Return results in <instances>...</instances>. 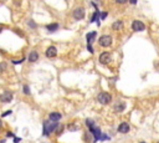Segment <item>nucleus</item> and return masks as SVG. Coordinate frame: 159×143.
I'll return each mask as SVG.
<instances>
[{
  "mask_svg": "<svg viewBox=\"0 0 159 143\" xmlns=\"http://www.w3.org/2000/svg\"><path fill=\"white\" fill-rule=\"evenodd\" d=\"M97 100L101 105H110L112 102V95L110 92H100L97 95Z\"/></svg>",
  "mask_w": 159,
  "mask_h": 143,
  "instance_id": "nucleus-2",
  "label": "nucleus"
},
{
  "mask_svg": "<svg viewBox=\"0 0 159 143\" xmlns=\"http://www.w3.org/2000/svg\"><path fill=\"white\" fill-rule=\"evenodd\" d=\"M123 27V21L122 20H117V21H114L112 24V29L114 30V31H118V30H121Z\"/></svg>",
  "mask_w": 159,
  "mask_h": 143,
  "instance_id": "nucleus-15",
  "label": "nucleus"
},
{
  "mask_svg": "<svg viewBox=\"0 0 159 143\" xmlns=\"http://www.w3.org/2000/svg\"><path fill=\"white\" fill-rule=\"evenodd\" d=\"M23 59H21V60H19V61H13V64H21V62H23Z\"/></svg>",
  "mask_w": 159,
  "mask_h": 143,
  "instance_id": "nucleus-28",
  "label": "nucleus"
},
{
  "mask_svg": "<svg viewBox=\"0 0 159 143\" xmlns=\"http://www.w3.org/2000/svg\"><path fill=\"white\" fill-rule=\"evenodd\" d=\"M129 3H131L132 5H135V4H137V0H129Z\"/></svg>",
  "mask_w": 159,
  "mask_h": 143,
  "instance_id": "nucleus-29",
  "label": "nucleus"
},
{
  "mask_svg": "<svg viewBox=\"0 0 159 143\" xmlns=\"http://www.w3.org/2000/svg\"><path fill=\"white\" fill-rule=\"evenodd\" d=\"M59 27H60V25H59V24H56V23H54V24H49V25L46 26V29L49 30V31H51V33L57 31Z\"/></svg>",
  "mask_w": 159,
  "mask_h": 143,
  "instance_id": "nucleus-16",
  "label": "nucleus"
},
{
  "mask_svg": "<svg viewBox=\"0 0 159 143\" xmlns=\"http://www.w3.org/2000/svg\"><path fill=\"white\" fill-rule=\"evenodd\" d=\"M8 68V65H6V62H0V74L2 72H4V71Z\"/></svg>",
  "mask_w": 159,
  "mask_h": 143,
  "instance_id": "nucleus-19",
  "label": "nucleus"
},
{
  "mask_svg": "<svg viewBox=\"0 0 159 143\" xmlns=\"http://www.w3.org/2000/svg\"><path fill=\"white\" fill-rule=\"evenodd\" d=\"M87 50L90 51L91 54H93V49H92V45H87Z\"/></svg>",
  "mask_w": 159,
  "mask_h": 143,
  "instance_id": "nucleus-27",
  "label": "nucleus"
},
{
  "mask_svg": "<svg viewBox=\"0 0 159 143\" xmlns=\"http://www.w3.org/2000/svg\"><path fill=\"white\" fill-rule=\"evenodd\" d=\"M131 26H132V30H133V31H135V33L144 31V30H145V24L142 23V21H139V20H134Z\"/></svg>",
  "mask_w": 159,
  "mask_h": 143,
  "instance_id": "nucleus-4",
  "label": "nucleus"
},
{
  "mask_svg": "<svg viewBox=\"0 0 159 143\" xmlns=\"http://www.w3.org/2000/svg\"><path fill=\"white\" fill-rule=\"evenodd\" d=\"M100 16H101V19L103 20V19H106V17H107V13H106V11H103V13H100Z\"/></svg>",
  "mask_w": 159,
  "mask_h": 143,
  "instance_id": "nucleus-24",
  "label": "nucleus"
},
{
  "mask_svg": "<svg viewBox=\"0 0 159 143\" xmlns=\"http://www.w3.org/2000/svg\"><path fill=\"white\" fill-rule=\"evenodd\" d=\"M57 127V123H55V122H50V121H45L44 122V136L45 137H49L51 133H54L55 129Z\"/></svg>",
  "mask_w": 159,
  "mask_h": 143,
  "instance_id": "nucleus-1",
  "label": "nucleus"
},
{
  "mask_svg": "<svg viewBox=\"0 0 159 143\" xmlns=\"http://www.w3.org/2000/svg\"><path fill=\"white\" fill-rule=\"evenodd\" d=\"M45 55H46V57H49V59L56 57V56H57V49H56L55 46H49V47L46 49V51H45Z\"/></svg>",
  "mask_w": 159,
  "mask_h": 143,
  "instance_id": "nucleus-8",
  "label": "nucleus"
},
{
  "mask_svg": "<svg viewBox=\"0 0 159 143\" xmlns=\"http://www.w3.org/2000/svg\"><path fill=\"white\" fill-rule=\"evenodd\" d=\"M98 44L102 47H110L112 45V36L111 35H102L98 40Z\"/></svg>",
  "mask_w": 159,
  "mask_h": 143,
  "instance_id": "nucleus-3",
  "label": "nucleus"
},
{
  "mask_svg": "<svg viewBox=\"0 0 159 143\" xmlns=\"http://www.w3.org/2000/svg\"><path fill=\"white\" fill-rule=\"evenodd\" d=\"M63 125H57V127H56V129H55V132L57 135H60V133H62V131H63Z\"/></svg>",
  "mask_w": 159,
  "mask_h": 143,
  "instance_id": "nucleus-18",
  "label": "nucleus"
},
{
  "mask_svg": "<svg viewBox=\"0 0 159 143\" xmlns=\"http://www.w3.org/2000/svg\"><path fill=\"white\" fill-rule=\"evenodd\" d=\"M84 122H86V126H87V128H88V129H91V128H93L94 126H96V125H94V121H93V119H91V118H87Z\"/></svg>",
  "mask_w": 159,
  "mask_h": 143,
  "instance_id": "nucleus-17",
  "label": "nucleus"
},
{
  "mask_svg": "<svg viewBox=\"0 0 159 143\" xmlns=\"http://www.w3.org/2000/svg\"><path fill=\"white\" fill-rule=\"evenodd\" d=\"M96 35L97 33L96 31H91L86 35V40H87V45H92V43L94 41V39H96Z\"/></svg>",
  "mask_w": 159,
  "mask_h": 143,
  "instance_id": "nucleus-13",
  "label": "nucleus"
},
{
  "mask_svg": "<svg viewBox=\"0 0 159 143\" xmlns=\"http://www.w3.org/2000/svg\"><path fill=\"white\" fill-rule=\"evenodd\" d=\"M3 31V25H0V33Z\"/></svg>",
  "mask_w": 159,
  "mask_h": 143,
  "instance_id": "nucleus-32",
  "label": "nucleus"
},
{
  "mask_svg": "<svg viewBox=\"0 0 159 143\" xmlns=\"http://www.w3.org/2000/svg\"><path fill=\"white\" fill-rule=\"evenodd\" d=\"M113 110H114V112H123L126 110V103L124 102H117V103L114 105Z\"/></svg>",
  "mask_w": 159,
  "mask_h": 143,
  "instance_id": "nucleus-14",
  "label": "nucleus"
},
{
  "mask_svg": "<svg viewBox=\"0 0 159 143\" xmlns=\"http://www.w3.org/2000/svg\"><path fill=\"white\" fill-rule=\"evenodd\" d=\"M14 98L13 94L9 92V91H5L4 94L0 95V102H3V103H9V102H11Z\"/></svg>",
  "mask_w": 159,
  "mask_h": 143,
  "instance_id": "nucleus-7",
  "label": "nucleus"
},
{
  "mask_svg": "<svg viewBox=\"0 0 159 143\" xmlns=\"http://www.w3.org/2000/svg\"><path fill=\"white\" fill-rule=\"evenodd\" d=\"M61 118H62V115L60 113V112H51V113L49 115V121L55 122V123H57Z\"/></svg>",
  "mask_w": 159,
  "mask_h": 143,
  "instance_id": "nucleus-11",
  "label": "nucleus"
},
{
  "mask_svg": "<svg viewBox=\"0 0 159 143\" xmlns=\"http://www.w3.org/2000/svg\"><path fill=\"white\" fill-rule=\"evenodd\" d=\"M84 14H86V13H84V9L82 6L76 8L72 11V16H73V19H75V20H82L84 17Z\"/></svg>",
  "mask_w": 159,
  "mask_h": 143,
  "instance_id": "nucleus-5",
  "label": "nucleus"
},
{
  "mask_svg": "<svg viewBox=\"0 0 159 143\" xmlns=\"http://www.w3.org/2000/svg\"><path fill=\"white\" fill-rule=\"evenodd\" d=\"M27 25H29V26H30L31 29H36V24H35V23L33 21V20H30V21L27 23Z\"/></svg>",
  "mask_w": 159,
  "mask_h": 143,
  "instance_id": "nucleus-21",
  "label": "nucleus"
},
{
  "mask_svg": "<svg viewBox=\"0 0 159 143\" xmlns=\"http://www.w3.org/2000/svg\"><path fill=\"white\" fill-rule=\"evenodd\" d=\"M90 132H91L92 136H93V142H97L98 139H101L102 133H101V129H100L97 126H94L93 128H91V129H90Z\"/></svg>",
  "mask_w": 159,
  "mask_h": 143,
  "instance_id": "nucleus-9",
  "label": "nucleus"
},
{
  "mask_svg": "<svg viewBox=\"0 0 159 143\" xmlns=\"http://www.w3.org/2000/svg\"><path fill=\"white\" fill-rule=\"evenodd\" d=\"M129 129H131V126H129V123H127V122H122V123H119V126L117 128V131L119 132V133H123V135L128 133Z\"/></svg>",
  "mask_w": 159,
  "mask_h": 143,
  "instance_id": "nucleus-10",
  "label": "nucleus"
},
{
  "mask_svg": "<svg viewBox=\"0 0 159 143\" xmlns=\"http://www.w3.org/2000/svg\"><path fill=\"white\" fill-rule=\"evenodd\" d=\"M11 113H13V111H11V110H9V111H5L4 113L2 115V117H8L9 115H11Z\"/></svg>",
  "mask_w": 159,
  "mask_h": 143,
  "instance_id": "nucleus-23",
  "label": "nucleus"
},
{
  "mask_svg": "<svg viewBox=\"0 0 159 143\" xmlns=\"http://www.w3.org/2000/svg\"><path fill=\"white\" fill-rule=\"evenodd\" d=\"M127 2H128V0H116V3L117 4H126Z\"/></svg>",
  "mask_w": 159,
  "mask_h": 143,
  "instance_id": "nucleus-25",
  "label": "nucleus"
},
{
  "mask_svg": "<svg viewBox=\"0 0 159 143\" xmlns=\"http://www.w3.org/2000/svg\"><path fill=\"white\" fill-rule=\"evenodd\" d=\"M6 137H9V138H10V137L14 138L15 136H14V133H11V132H8V133H6Z\"/></svg>",
  "mask_w": 159,
  "mask_h": 143,
  "instance_id": "nucleus-26",
  "label": "nucleus"
},
{
  "mask_svg": "<svg viewBox=\"0 0 159 143\" xmlns=\"http://www.w3.org/2000/svg\"><path fill=\"white\" fill-rule=\"evenodd\" d=\"M23 91H24L25 95H30V88H29L27 85H24V86H23Z\"/></svg>",
  "mask_w": 159,
  "mask_h": 143,
  "instance_id": "nucleus-20",
  "label": "nucleus"
},
{
  "mask_svg": "<svg viewBox=\"0 0 159 143\" xmlns=\"http://www.w3.org/2000/svg\"><path fill=\"white\" fill-rule=\"evenodd\" d=\"M14 141H15V143H17V142H20V141H21V138H17V137H14Z\"/></svg>",
  "mask_w": 159,
  "mask_h": 143,
  "instance_id": "nucleus-30",
  "label": "nucleus"
},
{
  "mask_svg": "<svg viewBox=\"0 0 159 143\" xmlns=\"http://www.w3.org/2000/svg\"><path fill=\"white\" fill-rule=\"evenodd\" d=\"M2 128H3V121L0 119V129H2Z\"/></svg>",
  "mask_w": 159,
  "mask_h": 143,
  "instance_id": "nucleus-31",
  "label": "nucleus"
},
{
  "mask_svg": "<svg viewBox=\"0 0 159 143\" xmlns=\"http://www.w3.org/2000/svg\"><path fill=\"white\" fill-rule=\"evenodd\" d=\"M98 61H100V64H102V65H108L111 62V54L107 52V51H104V52H102L100 55Z\"/></svg>",
  "mask_w": 159,
  "mask_h": 143,
  "instance_id": "nucleus-6",
  "label": "nucleus"
},
{
  "mask_svg": "<svg viewBox=\"0 0 159 143\" xmlns=\"http://www.w3.org/2000/svg\"><path fill=\"white\" fill-rule=\"evenodd\" d=\"M70 131H77L78 129V127H76V125H68V127H67Z\"/></svg>",
  "mask_w": 159,
  "mask_h": 143,
  "instance_id": "nucleus-22",
  "label": "nucleus"
},
{
  "mask_svg": "<svg viewBox=\"0 0 159 143\" xmlns=\"http://www.w3.org/2000/svg\"><path fill=\"white\" fill-rule=\"evenodd\" d=\"M27 60H29V62H36V61L39 60V52L36 50L30 51V54L27 56Z\"/></svg>",
  "mask_w": 159,
  "mask_h": 143,
  "instance_id": "nucleus-12",
  "label": "nucleus"
},
{
  "mask_svg": "<svg viewBox=\"0 0 159 143\" xmlns=\"http://www.w3.org/2000/svg\"><path fill=\"white\" fill-rule=\"evenodd\" d=\"M139 143H147V142H143V141H142V142H139Z\"/></svg>",
  "mask_w": 159,
  "mask_h": 143,
  "instance_id": "nucleus-33",
  "label": "nucleus"
}]
</instances>
